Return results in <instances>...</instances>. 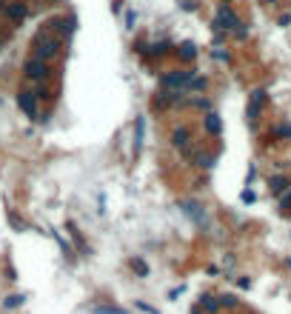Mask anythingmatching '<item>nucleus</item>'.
<instances>
[{
  "label": "nucleus",
  "instance_id": "8",
  "mask_svg": "<svg viewBox=\"0 0 291 314\" xmlns=\"http://www.w3.org/2000/svg\"><path fill=\"white\" fill-rule=\"evenodd\" d=\"M180 211H183V214L191 220V223H197V226H206V209H203L197 200H180Z\"/></svg>",
  "mask_w": 291,
  "mask_h": 314
},
{
  "label": "nucleus",
  "instance_id": "25",
  "mask_svg": "<svg viewBox=\"0 0 291 314\" xmlns=\"http://www.w3.org/2000/svg\"><path fill=\"white\" fill-rule=\"evenodd\" d=\"M35 95L40 97V100H46V97H52V95H49V89H46L43 83H37V86H35Z\"/></svg>",
  "mask_w": 291,
  "mask_h": 314
},
{
  "label": "nucleus",
  "instance_id": "30",
  "mask_svg": "<svg viewBox=\"0 0 291 314\" xmlns=\"http://www.w3.org/2000/svg\"><path fill=\"white\" fill-rule=\"evenodd\" d=\"M3 9H6V0H0V12H3Z\"/></svg>",
  "mask_w": 291,
  "mask_h": 314
},
{
  "label": "nucleus",
  "instance_id": "9",
  "mask_svg": "<svg viewBox=\"0 0 291 314\" xmlns=\"http://www.w3.org/2000/svg\"><path fill=\"white\" fill-rule=\"evenodd\" d=\"M3 15L12 20V23H23L29 15V6L26 0H12V3H6V9H3Z\"/></svg>",
  "mask_w": 291,
  "mask_h": 314
},
{
  "label": "nucleus",
  "instance_id": "23",
  "mask_svg": "<svg viewBox=\"0 0 291 314\" xmlns=\"http://www.w3.org/2000/svg\"><path fill=\"white\" fill-rule=\"evenodd\" d=\"M132 266H134V271H137L140 277H146V274H149V266H146V263H143V260H134Z\"/></svg>",
  "mask_w": 291,
  "mask_h": 314
},
{
  "label": "nucleus",
  "instance_id": "11",
  "mask_svg": "<svg viewBox=\"0 0 291 314\" xmlns=\"http://www.w3.org/2000/svg\"><path fill=\"white\" fill-rule=\"evenodd\" d=\"M203 129H206V134H212V137H217V134L223 131V120H220V114L206 112V114H203Z\"/></svg>",
  "mask_w": 291,
  "mask_h": 314
},
{
  "label": "nucleus",
  "instance_id": "28",
  "mask_svg": "<svg viewBox=\"0 0 291 314\" xmlns=\"http://www.w3.org/2000/svg\"><path fill=\"white\" fill-rule=\"evenodd\" d=\"M220 303H223V305H237V297L226 294V297H220Z\"/></svg>",
  "mask_w": 291,
  "mask_h": 314
},
{
  "label": "nucleus",
  "instance_id": "26",
  "mask_svg": "<svg viewBox=\"0 0 291 314\" xmlns=\"http://www.w3.org/2000/svg\"><path fill=\"white\" fill-rule=\"evenodd\" d=\"M134 23H137V15L129 9V12H126V29H134Z\"/></svg>",
  "mask_w": 291,
  "mask_h": 314
},
{
  "label": "nucleus",
  "instance_id": "15",
  "mask_svg": "<svg viewBox=\"0 0 291 314\" xmlns=\"http://www.w3.org/2000/svg\"><path fill=\"white\" fill-rule=\"evenodd\" d=\"M177 54H180V60H183V63H191L194 57H197V46H194V43H183L180 49H177Z\"/></svg>",
  "mask_w": 291,
  "mask_h": 314
},
{
  "label": "nucleus",
  "instance_id": "27",
  "mask_svg": "<svg viewBox=\"0 0 291 314\" xmlns=\"http://www.w3.org/2000/svg\"><path fill=\"white\" fill-rule=\"evenodd\" d=\"M240 200H243V203H254V192H251V189H246V192L240 194Z\"/></svg>",
  "mask_w": 291,
  "mask_h": 314
},
{
  "label": "nucleus",
  "instance_id": "10",
  "mask_svg": "<svg viewBox=\"0 0 291 314\" xmlns=\"http://www.w3.org/2000/svg\"><path fill=\"white\" fill-rule=\"evenodd\" d=\"M188 143H191V129L183 123V126H177V129L171 131V146H174L177 151H183Z\"/></svg>",
  "mask_w": 291,
  "mask_h": 314
},
{
  "label": "nucleus",
  "instance_id": "19",
  "mask_svg": "<svg viewBox=\"0 0 291 314\" xmlns=\"http://www.w3.org/2000/svg\"><path fill=\"white\" fill-rule=\"evenodd\" d=\"M271 134H274V137H285V140H291V123H280V126H274Z\"/></svg>",
  "mask_w": 291,
  "mask_h": 314
},
{
  "label": "nucleus",
  "instance_id": "16",
  "mask_svg": "<svg viewBox=\"0 0 291 314\" xmlns=\"http://www.w3.org/2000/svg\"><path fill=\"white\" fill-rule=\"evenodd\" d=\"M200 305H203L206 311L209 314H214V311H220V300H217V297H212V294H206V297H200Z\"/></svg>",
  "mask_w": 291,
  "mask_h": 314
},
{
  "label": "nucleus",
  "instance_id": "18",
  "mask_svg": "<svg viewBox=\"0 0 291 314\" xmlns=\"http://www.w3.org/2000/svg\"><path fill=\"white\" fill-rule=\"evenodd\" d=\"M188 106L200 109V112H212V100L209 97H188Z\"/></svg>",
  "mask_w": 291,
  "mask_h": 314
},
{
  "label": "nucleus",
  "instance_id": "24",
  "mask_svg": "<svg viewBox=\"0 0 291 314\" xmlns=\"http://www.w3.org/2000/svg\"><path fill=\"white\" fill-rule=\"evenodd\" d=\"M23 303V294H12V297H6V308H15V305H20Z\"/></svg>",
  "mask_w": 291,
  "mask_h": 314
},
{
  "label": "nucleus",
  "instance_id": "14",
  "mask_svg": "<svg viewBox=\"0 0 291 314\" xmlns=\"http://www.w3.org/2000/svg\"><path fill=\"white\" fill-rule=\"evenodd\" d=\"M143 134H146V117L134 120V154L143 148Z\"/></svg>",
  "mask_w": 291,
  "mask_h": 314
},
{
  "label": "nucleus",
  "instance_id": "31",
  "mask_svg": "<svg viewBox=\"0 0 291 314\" xmlns=\"http://www.w3.org/2000/svg\"><path fill=\"white\" fill-rule=\"evenodd\" d=\"M263 3H268V6H271V3H277V0H263Z\"/></svg>",
  "mask_w": 291,
  "mask_h": 314
},
{
  "label": "nucleus",
  "instance_id": "5",
  "mask_svg": "<svg viewBox=\"0 0 291 314\" xmlns=\"http://www.w3.org/2000/svg\"><path fill=\"white\" fill-rule=\"evenodd\" d=\"M37 100L40 97L35 95V89L29 92V89H20L18 92V106H20V112L26 114V117H32V120H40V112H37Z\"/></svg>",
  "mask_w": 291,
  "mask_h": 314
},
{
  "label": "nucleus",
  "instance_id": "12",
  "mask_svg": "<svg viewBox=\"0 0 291 314\" xmlns=\"http://www.w3.org/2000/svg\"><path fill=\"white\" fill-rule=\"evenodd\" d=\"M285 189H291V180H288L285 175H274L271 180H268V192H271L274 197H280Z\"/></svg>",
  "mask_w": 291,
  "mask_h": 314
},
{
  "label": "nucleus",
  "instance_id": "4",
  "mask_svg": "<svg viewBox=\"0 0 291 314\" xmlns=\"http://www.w3.org/2000/svg\"><path fill=\"white\" fill-rule=\"evenodd\" d=\"M265 100H268V92L265 89H254L251 95H248V106H246V120L248 126L254 129L257 120H260V112L265 109Z\"/></svg>",
  "mask_w": 291,
  "mask_h": 314
},
{
  "label": "nucleus",
  "instance_id": "21",
  "mask_svg": "<svg viewBox=\"0 0 291 314\" xmlns=\"http://www.w3.org/2000/svg\"><path fill=\"white\" fill-rule=\"evenodd\" d=\"M168 49H171V43H168V40H160V43H154V57H160V54H166Z\"/></svg>",
  "mask_w": 291,
  "mask_h": 314
},
{
  "label": "nucleus",
  "instance_id": "2",
  "mask_svg": "<svg viewBox=\"0 0 291 314\" xmlns=\"http://www.w3.org/2000/svg\"><path fill=\"white\" fill-rule=\"evenodd\" d=\"M240 23H243V20H240L237 12L231 9V6H226V3H220V6H217V15H214L212 29L214 32H234Z\"/></svg>",
  "mask_w": 291,
  "mask_h": 314
},
{
  "label": "nucleus",
  "instance_id": "7",
  "mask_svg": "<svg viewBox=\"0 0 291 314\" xmlns=\"http://www.w3.org/2000/svg\"><path fill=\"white\" fill-rule=\"evenodd\" d=\"M46 29L49 32H54V35H60V37H71L74 35V29H77V18H52L49 23H46Z\"/></svg>",
  "mask_w": 291,
  "mask_h": 314
},
{
  "label": "nucleus",
  "instance_id": "29",
  "mask_svg": "<svg viewBox=\"0 0 291 314\" xmlns=\"http://www.w3.org/2000/svg\"><path fill=\"white\" fill-rule=\"evenodd\" d=\"M214 57H217V60H229V52H220V49H214Z\"/></svg>",
  "mask_w": 291,
  "mask_h": 314
},
{
  "label": "nucleus",
  "instance_id": "22",
  "mask_svg": "<svg viewBox=\"0 0 291 314\" xmlns=\"http://www.w3.org/2000/svg\"><path fill=\"white\" fill-rule=\"evenodd\" d=\"M231 35L237 37V40H246V37H248V26H246V23H240V26L234 29V32H231Z\"/></svg>",
  "mask_w": 291,
  "mask_h": 314
},
{
  "label": "nucleus",
  "instance_id": "17",
  "mask_svg": "<svg viewBox=\"0 0 291 314\" xmlns=\"http://www.w3.org/2000/svg\"><path fill=\"white\" fill-rule=\"evenodd\" d=\"M206 86H209V80H206V77H200V74H194V77H191V83L185 86V92H206Z\"/></svg>",
  "mask_w": 291,
  "mask_h": 314
},
{
  "label": "nucleus",
  "instance_id": "20",
  "mask_svg": "<svg viewBox=\"0 0 291 314\" xmlns=\"http://www.w3.org/2000/svg\"><path fill=\"white\" fill-rule=\"evenodd\" d=\"M277 200H280V209H282V211L291 209V189H285V192H282L280 197H277Z\"/></svg>",
  "mask_w": 291,
  "mask_h": 314
},
{
  "label": "nucleus",
  "instance_id": "13",
  "mask_svg": "<svg viewBox=\"0 0 291 314\" xmlns=\"http://www.w3.org/2000/svg\"><path fill=\"white\" fill-rule=\"evenodd\" d=\"M214 163H217V154H203V151H197V157H194V166L203 169V172H212Z\"/></svg>",
  "mask_w": 291,
  "mask_h": 314
},
{
  "label": "nucleus",
  "instance_id": "3",
  "mask_svg": "<svg viewBox=\"0 0 291 314\" xmlns=\"http://www.w3.org/2000/svg\"><path fill=\"white\" fill-rule=\"evenodd\" d=\"M49 74H52L49 63L40 60V57H35V54L23 63V77L32 80V83H46V80H49Z\"/></svg>",
  "mask_w": 291,
  "mask_h": 314
},
{
  "label": "nucleus",
  "instance_id": "32",
  "mask_svg": "<svg viewBox=\"0 0 291 314\" xmlns=\"http://www.w3.org/2000/svg\"><path fill=\"white\" fill-rule=\"evenodd\" d=\"M220 3H226V6H229V0H220Z\"/></svg>",
  "mask_w": 291,
  "mask_h": 314
},
{
  "label": "nucleus",
  "instance_id": "1",
  "mask_svg": "<svg viewBox=\"0 0 291 314\" xmlns=\"http://www.w3.org/2000/svg\"><path fill=\"white\" fill-rule=\"evenodd\" d=\"M63 49V37L54 35V32H49V29H43V32H37L35 40H32V54L35 57H40V60L52 63L57 54H60Z\"/></svg>",
  "mask_w": 291,
  "mask_h": 314
},
{
  "label": "nucleus",
  "instance_id": "6",
  "mask_svg": "<svg viewBox=\"0 0 291 314\" xmlns=\"http://www.w3.org/2000/svg\"><path fill=\"white\" fill-rule=\"evenodd\" d=\"M191 77H194V69L168 71V74H163V77H160V83H163V89H185L188 83H191Z\"/></svg>",
  "mask_w": 291,
  "mask_h": 314
}]
</instances>
